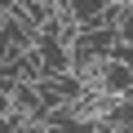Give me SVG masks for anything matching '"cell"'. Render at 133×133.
<instances>
[{"mask_svg": "<svg viewBox=\"0 0 133 133\" xmlns=\"http://www.w3.org/2000/svg\"><path fill=\"white\" fill-rule=\"evenodd\" d=\"M93 89L107 93V98H133V66L107 58V62H102V71H98V84H93Z\"/></svg>", "mask_w": 133, "mask_h": 133, "instance_id": "cell-1", "label": "cell"}]
</instances>
